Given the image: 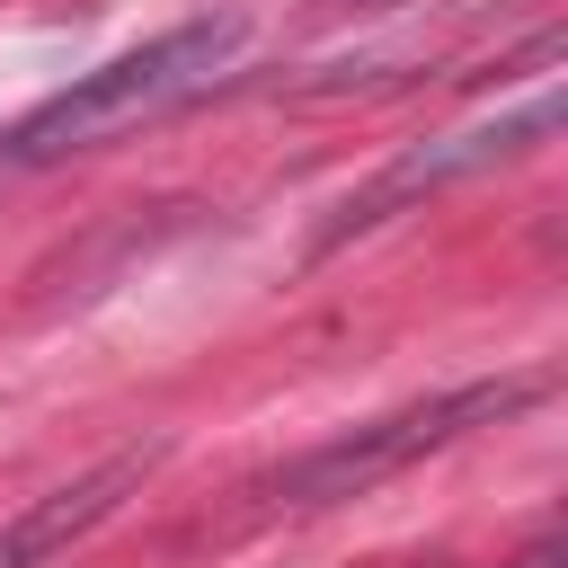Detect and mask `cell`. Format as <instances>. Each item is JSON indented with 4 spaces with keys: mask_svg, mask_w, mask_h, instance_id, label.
<instances>
[{
    "mask_svg": "<svg viewBox=\"0 0 568 568\" xmlns=\"http://www.w3.org/2000/svg\"><path fill=\"white\" fill-rule=\"evenodd\" d=\"M240 44H248V18H240V9L186 18V27L151 36V44H133V53L80 71V80H71L62 98H44L36 115H18V124L0 133V160L44 169V160H71V151H98V142H115V133H133V124L186 106L195 89H213V71H222Z\"/></svg>",
    "mask_w": 568,
    "mask_h": 568,
    "instance_id": "obj_1",
    "label": "cell"
},
{
    "mask_svg": "<svg viewBox=\"0 0 568 568\" xmlns=\"http://www.w3.org/2000/svg\"><path fill=\"white\" fill-rule=\"evenodd\" d=\"M532 399H541V373H506V382H462V390L408 399V408L364 417V426L311 444L302 462H284V470L266 479V497H275V506H337V497H364V488L399 479L408 462H426V453L462 444L470 426H497V417H515V408H532Z\"/></svg>",
    "mask_w": 568,
    "mask_h": 568,
    "instance_id": "obj_2",
    "label": "cell"
},
{
    "mask_svg": "<svg viewBox=\"0 0 568 568\" xmlns=\"http://www.w3.org/2000/svg\"><path fill=\"white\" fill-rule=\"evenodd\" d=\"M559 133V89H541L532 106H515V115H488V124H462V133H444V142H417V151H399L373 186H355L337 213H328V231H320V248H346L355 231H382L390 213H408L417 195H435V186H453V178H479V169H497V160H515V151H541Z\"/></svg>",
    "mask_w": 568,
    "mask_h": 568,
    "instance_id": "obj_3",
    "label": "cell"
},
{
    "mask_svg": "<svg viewBox=\"0 0 568 568\" xmlns=\"http://www.w3.org/2000/svg\"><path fill=\"white\" fill-rule=\"evenodd\" d=\"M151 462H160V453L142 444V453H115V462L80 470L71 488L36 497V506H27V515H18L9 532H0V568H44L53 550H71V541H80L89 524H106V515L124 506V488H142V479H151Z\"/></svg>",
    "mask_w": 568,
    "mask_h": 568,
    "instance_id": "obj_4",
    "label": "cell"
},
{
    "mask_svg": "<svg viewBox=\"0 0 568 568\" xmlns=\"http://www.w3.org/2000/svg\"><path fill=\"white\" fill-rule=\"evenodd\" d=\"M364 9H382V0H364Z\"/></svg>",
    "mask_w": 568,
    "mask_h": 568,
    "instance_id": "obj_5",
    "label": "cell"
}]
</instances>
